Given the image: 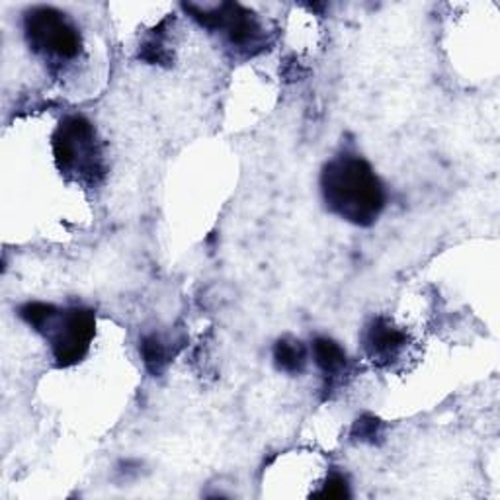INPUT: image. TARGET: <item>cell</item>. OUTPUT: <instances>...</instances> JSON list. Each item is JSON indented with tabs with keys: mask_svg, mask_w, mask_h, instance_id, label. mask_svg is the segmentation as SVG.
I'll use <instances>...</instances> for the list:
<instances>
[{
	"mask_svg": "<svg viewBox=\"0 0 500 500\" xmlns=\"http://www.w3.org/2000/svg\"><path fill=\"white\" fill-rule=\"evenodd\" d=\"M320 188L328 210L354 225H372L385 205V190L364 158L342 155L325 166Z\"/></svg>",
	"mask_w": 500,
	"mask_h": 500,
	"instance_id": "6da1fadb",
	"label": "cell"
},
{
	"mask_svg": "<svg viewBox=\"0 0 500 500\" xmlns=\"http://www.w3.org/2000/svg\"><path fill=\"white\" fill-rule=\"evenodd\" d=\"M53 157L63 173L94 181L100 173V153L96 131L82 116H69L61 121L53 135Z\"/></svg>",
	"mask_w": 500,
	"mask_h": 500,
	"instance_id": "7a4b0ae2",
	"label": "cell"
},
{
	"mask_svg": "<svg viewBox=\"0 0 500 500\" xmlns=\"http://www.w3.org/2000/svg\"><path fill=\"white\" fill-rule=\"evenodd\" d=\"M26 40L37 53L71 61L81 51V35L67 16L50 6L32 8L24 18Z\"/></svg>",
	"mask_w": 500,
	"mask_h": 500,
	"instance_id": "3957f363",
	"label": "cell"
},
{
	"mask_svg": "<svg viewBox=\"0 0 500 500\" xmlns=\"http://www.w3.org/2000/svg\"><path fill=\"white\" fill-rule=\"evenodd\" d=\"M96 333V317L88 309L59 311L58 319L47 330L51 341L53 358L59 365H74L87 356Z\"/></svg>",
	"mask_w": 500,
	"mask_h": 500,
	"instance_id": "277c9868",
	"label": "cell"
},
{
	"mask_svg": "<svg viewBox=\"0 0 500 500\" xmlns=\"http://www.w3.org/2000/svg\"><path fill=\"white\" fill-rule=\"evenodd\" d=\"M407 344V335L383 317L373 319L365 328L364 346L373 362H393Z\"/></svg>",
	"mask_w": 500,
	"mask_h": 500,
	"instance_id": "5b68a950",
	"label": "cell"
},
{
	"mask_svg": "<svg viewBox=\"0 0 500 500\" xmlns=\"http://www.w3.org/2000/svg\"><path fill=\"white\" fill-rule=\"evenodd\" d=\"M313 358L319 370L327 375H336L344 370L346 365V352L344 348L330 341V338L320 336L313 342Z\"/></svg>",
	"mask_w": 500,
	"mask_h": 500,
	"instance_id": "8992f818",
	"label": "cell"
},
{
	"mask_svg": "<svg viewBox=\"0 0 500 500\" xmlns=\"http://www.w3.org/2000/svg\"><path fill=\"white\" fill-rule=\"evenodd\" d=\"M273 362H276L278 370L286 373H301L307 362V350L305 346L299 341H291V338H284L273 348Z\"/></svg>",
	"mask_w": 500,
	"mask_h": 500,
	"instance_id": "52a82bcc",
	"label": "cell"
},
{
	"mask_svg": "<svg viewBox=\"0 0 500 500\" xmlns=\"http://www.w3.org/2000/svg\"><path fill=\"white\" fill-rule=\"evenodd\" d=\"M20 315L27 325L40 330V333H47L53 325V320L58 319L59 311L47 304H27L20 309Z\"/></svg>",
	"mask_w": 500,
	"mask_h": 500,
	"instance_id": "ba28073f",
	"label": "cell"
},
{
	"mask_svg": "<svg viewBox=\"0 0 500 500\" xmlns=\"http://www.w3.org/2000/svg\"><path fill=\"white\" fill-rule=\"evenodd\" d=\"M141 354H143L145 365L150 372L160 373L165 370L168 362V350L158 336H147L143 344H141Z\"/></svg>",
	"mask_w": 500,
	"mask_h": 500,
	"instance_id": "9c48e42d",
	"label": "cell"
},
{
	"mask_svg": "<svg viewBox=\"0 0 500 500\" xmlns=\"http://www.w3.org/2000/svg\"><path fill=\"white\" fill-rule=\"evenodd\" d=\"M315 496H320V498H348V496H350L348 481L342 475L333 473L325 481L323 488H320Z\"/></svg>",
	"mask_w": 500,
	"mask_h": 500,
	"instance_id": "30bf717a",
	"label": "cell"
},
{
	"mask_svg": "<svg viewBox=\"0 0 500 500\" xmlns=\"http://www.w3.org/2000/svg\"><path fill=\"white\" fill-rule=\"evenodd\" d=\"M377 428H380V422H377L375 419H362V420H358V424H356L358 436H360L362 440L375 438Z\"/></svg>",
	"mask_w": 500,
	"mask_h": 500,
	"instance_id": "8fae6325",
	"label": "cell"
}]
</instances>
